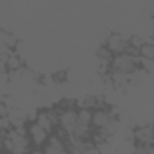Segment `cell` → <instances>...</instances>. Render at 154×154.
I'll list each match as a JSON object with an SVG mask.
<instances>
[{
  "label": "cell",
  "instance_id": "6da1fadb",
  "mask_svg": "<svg viewBox=\"0 0 154 154\" xmlns=\"http://www.w3.org/2000/svg\"><path fill=\"white\" fill-rule=\"evenodd\" d=\"M4 147L9 154H29L32 149L27 129H11L4 136Z\"/></svg>",
  "mask_w": 154,
  "mask_h": 154
},
{
  "label": "cell",
  "instance_id": "7a4b0ae2",
  "mask_svg": "<svg viewBox=\"0 0 154 154\" xmlns=\"http://www.w3.org/2000/svg\"><path fill=\"white\" fill-rule=\"evenodd\" d=\"M27 134L31 138L32 147H41V149L45 147V143L50 138V133H47L43 127H39L34 120H29V124H27Z\"/></svg>",
  "mask_w": 154,
  "mask_h": 154
},
{
  "label": "cell",
  "instance_id": "3957f363",
  "mask_svg": "<svg viewBox=\"0 0 154 154\" xmlns=\"http://www.w3.org/2000/svg\"><path fill=\"white\" fill-rule=\"evenodd\" d=\"M59 106V104H57ZM59 113V127L63 131H66L68 134H72L77 127V108H61Z\"/></svg>",
  "mask_w": 154,
  "mask_h": 154
},
{
  "label": "cell",
  "instance_id": "277c9868",
  "mask_svg": "<svg viewBox=\"0 0 154 154\" xmlns=\"http://www.w3.org/2000/svg\"><path fill=\"white\" fill-rule=\"evenodd\" d=\"M133 140L138 145H154V127L152 124H143L133 129L131 133Z\"/></svg>",
  "mask_w": 154,
  "mask_h": 154
},
{
  "label": "cell",
  "instance_id": "5b68a950",
  "mask_svg": "<svg viewBox=\"0 0 154 154\" xmlns=\"http://www.w3.org/2000/svg\"><path fill=\"white\" fill-rule=\"evenodd\" d=\"M134 68H136V61H134V57L129 56L127 52L113 56L111 70H115V72H124V74H131Z\"/></svg>",
  "mask_w": 154,
  "mask_h": 154
},
{
  "label": "cell",
  "instance_id": "8992f818",
  "mask_svg": "<svg viewBox=\"0 0 154 154\" xmlns=\"http://www.w3.org/2000/svg\"><path fill=\"white\" fill-rule=\"evenodd\" d=\"M104 45L111 50L113 56H116V54H124L127 50L129 41H127V38L124 34H120V32H109V36L104 41Z\"/></svg>",
  "mask_w": 154,
  "mask_h": 154
},
{
  "label": "cell",
  "instance_id": "52a82bcc",
  "mask_svg": "<svg viewBox=\"0 0 154 154\" xmlns=\"http://www.w3.org/2000/svg\"><path fill=\"white\" fill-rule=\"evenodd\" d=\"M5 66H7V72L9 74H14V72H23L25 70V59L18 54V52H9V56L5 57Z\"/></svg>",
  "mask_w": 154,
  "mask_h": 154
},
{
  "label": "cell",
  "instance_id": "ba28073f",
  "mask_svg": "<svg viewBox=\"0 0 154 154\" xmlns=\"http://www.w3.org/2000/svg\"><path fill=\"white\" fill-rule=\"evenodd\" d=\"M34 122L38 124L39 127H43L47 133H54L56 131V125H54V122H52V118L48 116V113H47V109L43 108V109H39L38 113H36V118H34Z\"/></svg>",
  "mask_w": 154,
  "mask_h": 154
},
{
  "label": "cell",
  "instance_id": "9c48e42d",
  "mask_svg": "<svg viewBox=\"0 0 154 154\" xmlns=\"http://www.w3.org/2000/svg\"><path fill=\"white\" fill-rule=\"evenodd\" d=\"M136 147H138V143L133 140V136H127L116 145V154H134Z\"/></svg>",
  "mask_w": 154,
  "mask_h": 154
},
{
  "label": "cell",
  "instance_id": "30bf717a",
  "mask_svg": "<svg viewBox=\"0 0 154 154\" xmlns=\"http://www.w3.org/2000/svg\"><path fill=\"white\" fill-rule=\"evenodd\" d=\"M91 115H93V109H90V108H77V125L91 127Z\"/></svg>",
  "mask_w": 154,
  "mask_h": 154
},
{
  "label": "cell",
  "instance_id": "8fae6325",
  "mask_svg": "<svg viewBox=\"0 0 154 154\" xmlns=\"http://www.w3.org/2000/svg\"><path fill=\"white\" fill-rule=\"evenodd\" d=\"M0 36H2V45L5 50H16V47L20 45V39L13 32H2Z\"/></svg>",
  "mask_w": 154,
  "mask_h": 154
},
{
  "label": "cell",
  "instance_id": "7c38bea8",
  "mask_svg": "<svg viewBox=\"0 0 154 154\" xmlns=\"http://www.w3.org/2000/svg\"><path fill=\"white\" fill-rule=\"evenodd\" d=\"M138 56L140 57H145V59H154V43L152 41H145L138 48Z\"/></svg>",
  "mask_w": 154,
  "mask_h": 154
},
{
  "label": "cell",
  "instance_id": "4fadbf2b",
  "mask_svg": "<svg viewBox=\"0 0 154 154\" xmlns=\"http://www.w3.org/2000/svg\"><path fill=\"white\" fill-rule=\"evenodd\" d=\"M97 59H104V61H113V54L106 45H100L97 48Z\"/></svg>",
  "mask_w": 154,
  "mask_h": 154
},
{
  "label": "cell",
  "instance_id": "5bb4252c",
  "mask_svg": "<svg viewBox=\"0 0 154 154\" xmlns=\"http://www.w3.org/2000/svg\"><path fill=\"white\" fill-rule=\"evenodd\" d=\"M79 154H102V151H100V147H99V145L90 143L88 147H84V149H82Z\"/></svg>",
  "mask_w": 154,
  "mask_h": 154
},
{
  "label": "cell",
  "instance_id": "9a60e30c",
  "mask_svg": "<svg viewBox=\"0 0 154 154\" xmlns=\"http://www.w3.org/2000/svg\"><path fill=\"white\" fill-rule=\"evenodd\" d=\"M29 154H45V152H43V149H41V147H32Z\"/></svg>",
  "mask_w": 154,
  "mask_h": 154
},
{
  "label": "cell",
  "instance_id": "2e32d148",
  "mask_svg": "<svg viewBox=\"0 0 154 154\" xmlns=\"http://www.w3.org/2000/svg\"><path fill=\"white\" fill-rule=\"evenodd\" d=\"M5 152V147H4V138H0V154Z\"/></svg>",
  "mask_w": 154,
  "mask_h": 154
},
{
  "label": "cell",
  "instance_id": "e0dca14e",
  "mask_svg": "<svg viewBox=\"0 0 154 154\" xmlns=\"http://www.w3.org/2000/svg\"><path fill=\"white\" fill-rule=\"evenodd\" d=\"M149 154H154V145H149Z\"/></svg>",
  "mask_w": 154,
  "mask_h": 154
},
{
  "label": "cell",
  "instance_id": "ac0fdd59",
  "mask_svg": "<svg viewBox=\"0 0 154 154\" xmlns=\"http://www.w3.org/2000/svg\"><path fill=\"white\" fill-rule=\"evenodd\" d=\"M151 29H152V34H154V18H152V22H151Z\"/></svg>",
  "mask_w": 154,
  "mask_h": 154
},
{
  "label": "cell",
  "instance_id": "d6986e66",
  "mask_svg": "<svg viewBox=\"0 0 154 154\" xmlns=\"http://www.w3.org/2000/svg\"><path fill=\"white\" fill-rule=\"evenodd\" d=\"M2 154H9V152H2Z\"/></svg>",
  "mask_w": 154,
  "mask_h": 154
},
{
  "label": "cell",
  "instance_id": "ffe728a7",
  "mask_svg": "<svg viewBox=\"0 0 154 154\" xmlns=\"http://www.w3.org/2000/svg\"><path fill=\"white\" fill-rule=\"evenodd\" d=\"M152 127H154V124H152Z\"/></svg>",
  "mask_w": 154,
  "mask_h": 154
}]
</instances>
